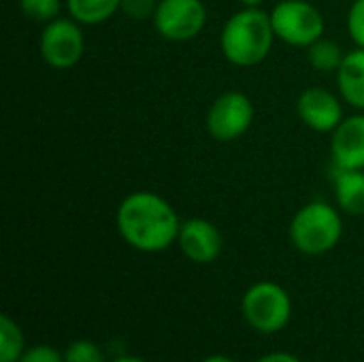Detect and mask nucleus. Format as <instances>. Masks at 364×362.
<instances>
[{
    "label": "nucleus",
    "mask_w": 364,
    "mask_h": 362,
    "mask_svg": "<svg viewBox=\"0 0 364 362\" xmlns=\"http://www.w3.org/2000/svg\"><path fill=\"white\" fill-rule=\"evenodd\" d=\"M119 237L143 254H158L177 243L181 220L175 207L160 194L136 190L128 194L115 213Z\"/></svg>",
    "instance_id": "f257e3e1"
},
{
    "label": "nucleus",
    "mask_w": 364,
    "mask_h": 362,
    "mask_svg": "<svg viewBox=\"0 0 364 362\" xmlns=\"http://www.w3.org/2000/svg\"><path fill=\"white\" fill-rule=\"evenodd\" d=\"M275 38L271 13H264L260 6H243L226 19L220 47L230 64L250 68L267 60Z\"/></svg>",
    "instance_id": "f03ea898"
},
{
    "label": "nucleus",
    "mask_w": 364,
    "mask_h": 362,
    "mask_svg": "<svg viewBox=\"0 0 364 362\" xmlns=\"http://www.w3.org/2000/svg\"><path fill=\"white\" fill-rule=\"evenodd\" d=\"M343 237V220L337 207L314 201L303 205L290 222V241L305 256H322Z\"/></svg>",
    "instance_id": "7ed1b4c3"
},
{
    "label": "nucleus",
    "mask_w": 364,
    "mask_h": 362,
    "mask_svg": "<svg viewBox=\"0 0 364 362\" xmlns=\"http://www.w3.org/2000/svg\"><path fill=\"white\" fill-rule=\"evenodd\" d=\"M245 322L262 333L273 335L286 329L292 318V299L286 288L273 282H258L247 288L241 301Z\"/></svg>",
    "instance_id": "20e7f679"
},
{
    "label": "nucleus",
    "mask_w": 364,
    "mask_h": 362,
    "mask_svg": "<svg viewBox=\"0 0 364 362\" xmlns=\"http://www.w3.org/2000/svg\"><path fill=\"white\" fill-rule=\"evenodd\" d=\"M275 36L292 47H309L324 36L326 21L309 0H282L271 11Z\"/></svg>",
    "instance_id": "39448f33"
},
{
    "label": "nucleus",
    "mask_w": 364,
    "mask_h": 362,
    "mask_svg": "<svg viewBox=\"0 0 364 362\" xmlns=\"http://www.w3.org/2000/svg\"><path fill=\"white\" fill-rule=\"evenodd\" d=\"M41 55L45 64L58 70H68L79 64L85 53V36L81 23L73 17H58L43 26Z\"/></svg>",
    "instance_id": "423d86ee"
},
{
    "label": "nucleus",
    "mask_w": 364,
    "mask_h": 362,
    "mask_svg": "<svg viewBox=\"0 0 364 362\" xmlns=\"http://www.w3.org/2000/svg\"><path fill=\"white\" fill-rule=\"evenodd\" d=\"M254 105L243 92L220 94L207 111V130L220 143H232L241 139L254 124Z\"/></svg>",
    "instance_id": "0eeeda50"
},
{
    "label": "nucleus",
    "mask_w": 364,
    "mask_h": 362,
    "mask_svg": "<svg viewBox=\"0 0 364 362\" xmlns=\"http://www.w3.org/2000/svg\"><path fill=\"white\" fill-rule=\"evenodd\" d=\"M154 26L171 43H188L207 26V6L203 0H160Z\"/></svg>",
    "instance_id": "6e6552de"
},
{
    "label": "nucleus",
    "mask_w": 364,
    "mask_h": 362,
    "mask_svg": "<svg viewBox=\"0 0 364 362\" xmlns=\"http://www.w3.org/2000/svg\"><path fill=\"white\" fill-rule=\"evenodd\" d=\"M296 111L301 122L314 132H333L346 119L339 96L320 85L301 92Z\"/></svg>",
    "instance_id": "1a4fd4ad"
},
{
    "label": "nucleus",
    "mask_w": 364,
    "mask_h": 362,
    "mask_svg": "<svg viewBox=\"0 0 364 362\" xmlns=\"http://www.w3.org/2000/svg\"><path fill=\"white\" fill-rule=\"evenodd\" d=\"M177 245L188 260L196 265H209L220 258L224 239L213 222L205 218H190L181 222Z\"/></svg>",
    "instance_id": "9d476101"
},
{
    "label": "nucleus",
    "mask_w": 364,
    "mask_h": 362,
    "mask_svg": "<svg viewBox=\"0 0 364 362\" xmlns=\"http://www.w3.org/2000/svg\"><path fill=\"white\" fill-rule=\"evenodd\" d=\"M331 134V156L335 166L364 169V113L346 117Z\"/></svg>",
    "instance_id": "9b49d317"
},
{
    "label": "nucleus",
    "mask_w": 364,
    "mask_h": 362,
    "mask_svg": "<svg viewBox=\"0 0 364 362\" xmlns=\"http://www.w3.org/2000/svg\"><path fill=\"white\" fill-rule=\"evenodd\" d=\"M337 85L341 92V98L364 111V49L356 47L354 51H348L343 58V64L337 70Z\"/></svg>",
    "instance_id": "f8f14e48"
},
{
    "label": "nucleus",
    "mask_w": 364,
    "mask_h": 362,
    "mask_svg": "<svg viewBox=\"0 0 364 362\" xmlns=\"http://www.w3.org/2000/svg\"><path fill=\"white\" fill-rule=\"evenodd\" d=\"M335 198L341 211L364 215V169L335 166Z\"/></svg>",
    "instance_id": "ddd939ff"
},
{
    "label": "nucleus",
    "mask_w": 364,
    "mask_h": 362,
    "mask_svg": "<svg viewBox=\"0 0 364 362\" xmlns=\"http://www.w3.org/2000/svg\"><path fill=\"white\" fill-rule=\"evenodd\" d=\"M122 6V0H66L68 15L81 26H100Z\"/></svg>",
    "instance_id": "4468645a"
},
{
    "label": "nucleus",
    "mask_w": 364,
    "mask_h": 362,
    "mask_svg": "<svg viewBox=\"0 0 364 362\" xmlns=\"http://www.w3.org/2000/svg\"><path fill=\"white\" fill-rule=\"evenodd\" d=\"M307 58H309V64L316 70H320V73H337L339 66L343 64L346 51L341 49L339 43L322 36V38H318L316 43H311L307 47Z\"/></svg>",
    "instance_id": "2eb2a0df"
},
{
    "label": "nucleus",
    "mask_w": 364,
    "mask_h": 362,
    "mask_svg": "<svg viewBox=\"0 0 364 362\" xmlns=\"http://www.w3.org/2000/svg\"><path fill=\"white\" fill-rule=\"evenodd\" d=\"M26 352L23 333L9 316H0V362H17Z\"/></svg>",
    "instance_id": "dca6fc26"
},
{
    "label": "nucleus",
    "mask_w": 364,
    "mask_h": 362,
    "mask_svg": "<svg viewBox=\"0 0 364 362\" xmlns=\"http://www.w3.org/2000/svg\"><path fill=\"white\" fill-rule=\"evenodd\" d=\"M62 0H19V11L34 23H49L60 17Z\"/></svg>",
    "instance_id": "f3484780"
},
{
    "label": "nucleus",
    "mask_w": 364,
    "mask_h": 362,
    "mask_svg": "<svg viewBox=\"0 0 364 362\" xmlns=\"http://www.w3.org/2000/svg\"><path fill=\"white\" fill-rule=\"evenodd\" d=\"M62 354H64V362H105L102 350L87 339L73 341Z\"/></svg>",
    "instance_id": "a211bd4d"
},
{
    "label": "nucleus",
    "mask_w": 364,
    "mask_h": 362,
    "mask_svg": "<svg viewBox=\"0 0 364 362\" xmlns=\"http://www.w3.org/2000/svg\"><path fill=\"white\" fill-rule=\"evenodd\" d=\"M158 2L160 0H122L119 11L134 21H145V19H154Z\"/></svg>",
    "instance_id": "6ab92c4d"
},
{
    "label": "nucleus",
    "mask_w": 364,
    "mask_h": 362,
    "mask_svg": "<svg viewBox=\"0 0 364 362\" xmlns=\"http://www.w3.org/2000/svg\"><path fill=\"white\" fill-rule=\"evenodd\" d=\"M348 34L356 43V47L364 49V0H354L348 13Z\"/></svg>",
    "instance_id": "aec40b11"
},
{
    "label": "nucleus",
    "mask_w": 364,
    "mask_h": 362,
    "mask_svg": "<svg viewBox=\"0 0 364 362\" xmlns=\"http://www.w3.org/2000/svg\"><path fill=\"white\" fill-rule=\"evenodd\" d=\"M17 362H64V354L51 346L41 344V346L26 348V352L21 354V358Z\"/></svg>",
    "instance_id": "412c9836"
},
{
    "label": "nucleus",
    "mask_w": 364,
    "mask_h": 362,
    "mask_svg": "<svg viewBox=\"0 0 364 362\" xmlns=\"http://www.w3.org/2000/svg\"><path fill=\"white\" fill-rule=\"evenodd\" d=\"M256 362H301L296 356L288 354V352H273V354H267L262 358H258Z\"/></svg>",
    "instance_id": "4be33fe9"
},
{
    "label": "nucleus",
    "mask_w": 364,
    "mask_h": 362,
    "mask_svg": "<svg viewBox=\"0 0 364 362\" xmlns=\"http://www.w3.org/2000/svg\"><path fill=\"white\" fill-rule=\"evenodd\" d=\"M203 362H235V361H230V358H226V356H220V354H215V356H209V358H205Z\"/></svg>",
    "instance_id": "5701e85b"
},
{
    "label": "nucleus",
    "mask_w": 364,
    "mask_h": 362,
    "mask_svg": "<svg viewBox=\"0 0 364 362\" xmlns=\"http://www.w3.org/2000/svg\"><path fill=\"white\" fill-rule=\"evenodd\" d=\"M113 362H147V361H143V358H136V356H119V358H115Z\"/></svg>",
    "instance_id": "b1692460"
},
{
    "label": "nucleus",
    "mask_w": 364,
    "mask_h": 362,
    "mask_svg": "<svg viewBox=\"0 0 364 362\" xmlns=\"http://www.w3.org/2000/svg\"><path fill=\"white\" fill-rule=\"evenodd\" d=\"M239 2H241L243 6H260L264 0H239Z\"/></svg>",
    "instance_id": "393cba45"
}]
</instances>
